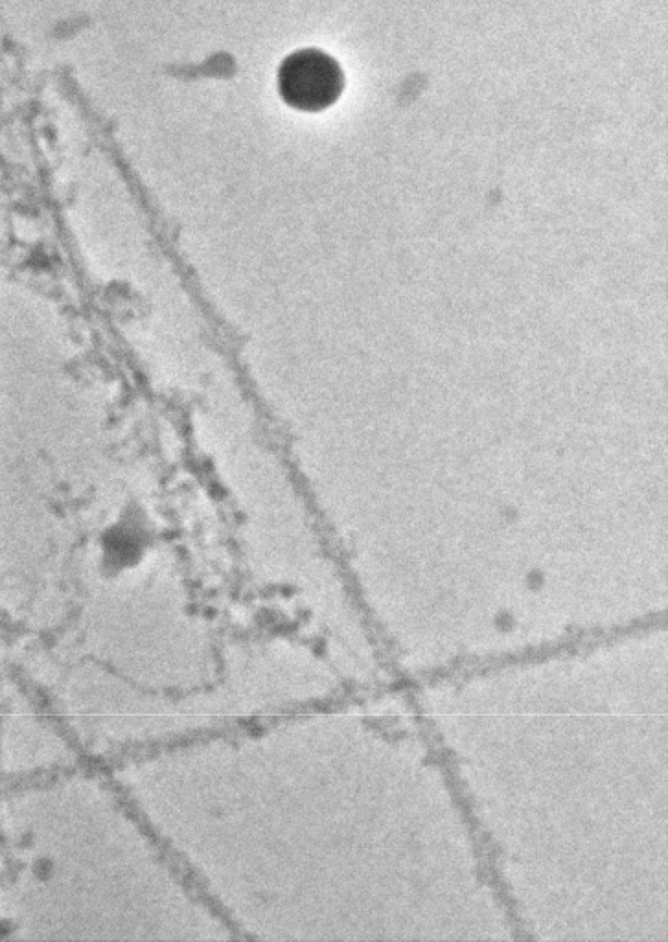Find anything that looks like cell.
Masks as SVG:
<instances>
[{"instance_id":"1","label":"cell","mask_w":668,"mask_h":942,"mask_svg":"<svg viewBox=\"0 0 668 942\" xmlns=\"http://www.w3.org/2000/svg\"><path fill=\"white\" fill-rule=\"evenodd\" d=\"M278 89L286 104L300 111H323L343 91V72L321 50H300L284 59L278 70Z\"/></svg>"},{"instance_id":"2","label":"cell","mask_w":668,"mask_h":942,"mask_svg":"<svg viewBox=\"0 0 668 942\" xmlns=\"http://www.w3.org/2000/svg\"><path fill=\"white\" fill-rule=\"evenodd\" d=\"M499 622H503V626H505V628H508V624H510V619H508V617H503V621H499Z\"/></svg>"}]
</instances>
